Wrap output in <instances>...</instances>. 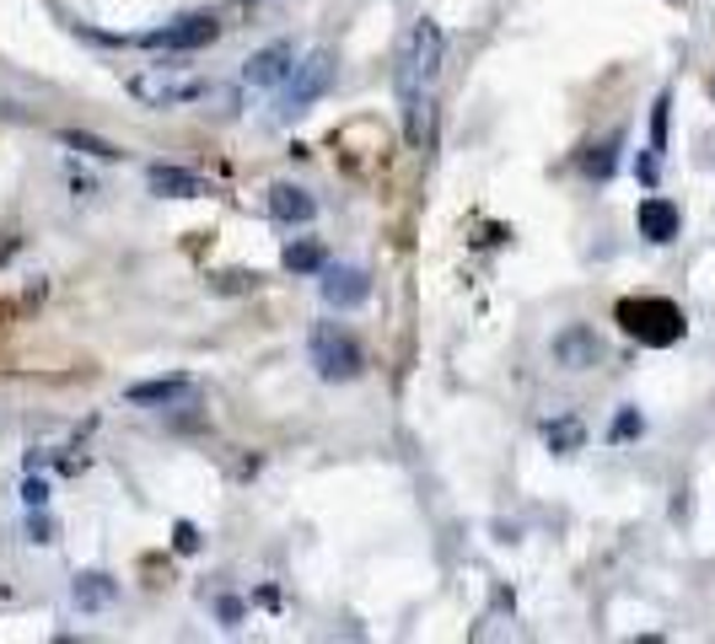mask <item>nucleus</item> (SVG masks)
Here are the masks:
<instances>
[{
    "label": "nucleus",
    "mask_w": 715,
    "mask_h": 644,
    "mask_svg": "<svg viewBox=\"0 0 715 644\" xmlns=\"http://www.w3.org/2000/svg\"><path fill=\"white\" fill-rule=\"evenodd\" d=\"M441 49H447V38L425 17V22H414L404 55H399V108H404L409 146H425V92H431V81L441 76Z\"/></svg>",
    "instance_id": "f257e3e1"
},
{
    "label": "nucleus",
    "mask_w": 715,
    "mask_h": 644,
    "mask_svg": "<svg viewBox=\"0 0 715 644\" xmlns=\"http://www.w3.org/2000/svg\"><path fill=\"white\" fill-rule=\"evenodd\" d=\"M614 323H619L629 338H640L646 349H673V344L688 334L684 311L673 307L667 296H624L619 307H614Z\"/></svg>",
    "instance_id": "f03ea898"
},
{
    "label": "nucleus",
    "mask_w": 715,
    "mask_h": 644,
    "mask_svg": "<svg viewBox=\"0 0 715 644\" xmlns=\"http://www.w3.org/2000/svg\"><path fill=\"white\" fill-rule=\"evenodd\" d=\"M334 76H340V65H334V55L329 49H317V55H307V60L296 65L291 76L281 81V102H275V119L291 123V119H302L317 97L334 87Z\"/></svg>",
    "instance_id": "7ed1b4c3"
},
{
    "label": "nucleus",
    "mask_w": 715,
    "mask_h": 644,
    "mask_svg": "<svg viewBox=\"0 0 715 644\" xmlns=\"http://www.w3.org/2000/svg\"><path fill=\"white\" fill-rule=\"evenodd\" d=\"M307 360H312V370H317L323 382H355V376L366 370V355H361V344L344 334L340 323H317V328H312Z\"/></svg>",
    "instance_id": "20e7f679"
},
{
    "label": "nucleus",
    "mask_w": 715,
    "mask_h": 644,
    "mask_svg": "<svg viewBox=\"0 0 715 644\" xmlns=\"http://www.w3.org/2000/svg\"><path fill=\"white\" fill-rule=\"evenodd\" d=\"M221 38V22L210 11H194V17H178V22H167V28L156 32H140L135 43H146V49H167V55H188V49H205V43H216Z\"/></svg>",
    "instance_id": "39448f33"
},
{
    "label": "nucleus",
    "mask_w": 715,
    "mask_h": 644,
    "mask_svg": "<svg viewBox=\"0 0 715 644\" xmlns=\"http://www.w3.org/2000/svg\"><path fill=\"white\" fill-rule=\"evenodd\" d=\"M129 92L140 97L146 108H178V102H194V97H205L210 87H205L199 76H184V81H178V76H167V65H161V70H146V76H135V81H129Z\"/></svg>",
    "instance_id": "423d86ee"
},
{
    "label": "nucleus",
    "mask_w": 715,
    "mask_h": 644,
    "mask_svg": "<svg viewBox=\"0 0 715 644\" xmlns=\"http://www.w3.org/2000/svg\"><path fill=\"white\" fill-rule=\"evenodd\" d=\"M366 296H372V275L366 269H355V264H329L323 269V301L329 307H366Z\"/></svg>",
    "instance_id": "0eeeda50"
},
{
    "label": "nucleus",
    "mask_w": 715,
    "mask_h": 644,
    "mask_svg": "<svg viewBox=\"0 0 715 644\" xmlns=\"http://www.w3.org/2000/svg\"><path fill=\"white\" fill-rule=\"evenodd\" d=\"M549 349H555V366H565V370H591L597 360H603V338L591 334L587 323H570V328H560Z\"/></svg>",
    "instance_id": "6e6552de"
},
{
    "label": "nucleus",
    "mask_w": 715,
    "mask_h": 644,
    "mask_svg": "<svg viewBox=\"0 0 715 644\" xmlns=\"http://www.w3.org/2000/svg\"><path fill=\"white\" fill-rule=\"evenodd\" d=\"M635 226H640V237L656 247L678 242V231H684V215H678V205L673 199H662V194H652V199H640V210H635Z\"/></svg>",
    "instance_id": "1a4fd4ad"
},
{
    "label": "nucleus",
    "mask_w": 715,
    "mask_h": 644,
    "mask_svg": "<svg viewBox=\"0 0 715 644\" xmlns=\"http://www.w3.org/2000/svg\"><path fill=\"white\" fill-rule=\"evenodd\" d=\"M291 70H296V49H291V43H270V49L248 55V65H243V87H281Z\"/></svg>",
    "instance_id": "9d476101"
},
{
    "label": "nucleus",
    "mask_w": 715,
    "mask_h": 644,
    "mask_svg": "<svg viewBox=\"0 0 715 644\" xmlns=\"http://www.w3.org/2000/svg\"><path fill=\"white\" fill-rule=\"evenodd\" d=\"M188 398H194L188 376H156V382H135L125 393V403H135V408H173V403H188Z\"/></svg>",
    "instance_id": "9b49d317"
},
{
    "label": "nucleus",
    "mask_w": 715,
    "mask_h": 644,
    "mask_svg": "<svg viewBox=\"0 0 715 644\" xmlns=\"http://www.w3.org/2000/svg\"><path fill=\"white\" fill-rule=\"evenodd\" d=\"M270 215H275L281 226H307L312 215H317V199L296 184H275L270 188Z\"/></svg>",
    "instance_id": "f8f14e48"
},
{
    "label": "nucleus",
    "mask_w": 715,
    "mask_h": 644,
    "mask_svg": "<svg viewBox=\"0 0 715 644\" xmlns=\"http://www.w3.org/2000/svg\"><path fill=\"white\" fill-rule=\"evenodd\" d=\"M146 184H151V194H161V199H199V194H210L205 178H194L184 167H151Z\"/></svg>",
    "instance_id": "ddd939ff"
},
{
    "label": "nucleus",
    "mask_w": 715,
    "mask_h": 644,
    "mask_svg": "<svg viewBox=\"0 0 715 644\" xmlns=\"http://www.w3.org/2000/svg\"><path fill=\"white\" fill-rule=\"evenodd\" d=\"M619 146H624V135H608V140L587 146V156H581V172H587V178H597V184H608V178H614V167H619Z\"/></svg>",
    "instance_id": "4468645a"
},
{
    "label": "nucleus",
    "mask_w": 715,
    "mask_h": 644,
    "mask_svg": "<svg viewBox=\"0 0 715 644\" xmlns=\"http://www.w3.org/2000/svg\"><path fill=\"white\" fill-rule=\"evenodd\" d=\"M291 275H323L329 269V247L323 242H312V237H302V242H291L285 247V258H281Z\"/></svg>",
    "instance_id": "2eb2a0df"
},
{
    "label": "nucleus",
    "mask_w": 715,
    "mask_h": 644,
    "mask_svg": "<svg viewBox=\"0 0 715 644\" xmlns=\"http://www.w3.org/2000/svg\"><path fill=\"white\" fill-rule=\"evenodd\" d=\"M114 602V581L108 575H81L76 581V607H108Z\"/></svg>",
    "instance_id": "dca6fc26"
},
{
    "label": "nucleus",
    "mask_w": 715,
    "mask_h": 644,
    "mask_svg": "<svg viewBox=\"0 0 715 644\" xmlns=\"http://www.w3.org/2000/svg\"><path fill=\"white\" fill-rule=\"evenodd\" d=\"M65 146L70 151H87V156H97V161H119V146H108V140H97V135H81V129H65Z\"/></svg>",
    "instance_id": "f3484780"
},
{
    "label": "nucleus",
    "mask_w": 715,
    "mask_h": 644,
    "mask_svg": "<svg viewBox=\"0 0 715 644\" xmlns=\"http://www.w3.org/2000/svg\"><path fill=\"white\" fill-rule=\"evenodd\" d=\"M581 440H587L581 419H560V425H549V446H555V452H576Z\"/></svg>",
    "instance_id": "a211bd4d"
},
{
    "label": "nucleus",
    "mask_w": 715,
    "mask_h": 644,
    "mask_svg": "<svg viewBox=\"0 0 715 644\" xmlns=\"http://www.w3.org/2000/svg\"><path fill=\"white\" fill-rule=\"evenodd\" d=\"M667 113H673V92H662L656 97V108H652V151L656 156L667 151Z\"/></svg>",
    "instance_id": "6ab92c4d"
},
{
    "label": "nucleus",
    "mask_w": 715,
    "mask_h": 644,
    "mask_svg": "<svg viewBox=\"0 0 715 644\" xmlns=\"http://www.w3.org/2000/svg\"><path fill=\"white\" fill-rule=\"evenodd\" d=\"M210 290H216V296H243V290H258V275H248V269H232V275L210 279Z\"/></svg>",
    "instance_id": "aec40b11"
},
{
    "label": "nucleus",
    "mask_w": 715,
    "mask_h": 644,
    "mask_svg": "<svg viewBox=\"0 0 715 644\" xmlns=\"http://www.w3.org/2000/svg\"><path fill=\"white\" fill-rule=\"evenodd\" d=\"M640 429H646V419H640V408H624L619 419H614V429H608V435H614V440H635Z\"/></svg>",
    "instance_id": "412c9836"
},
{
    "label": "nucleus",
    "mask_w": 715,
    "mask_h": 644,
    "mask_svg": "<svg viewBox=\"0 0 715 644\" xmlns=\"http://www.w3.org/2000/svg\"><path fill=\"white\" fill-rule=\"evenodd\" d=\"M173 548H178V553H199V532H194L188 522H178V526H173Z\"/></svg>",
    "instance_id": "4be33fe9"
},
{
    "label": "nucleus",
    "mask_w": 715,
    "mask_h": 644,
    "mask_svg": "<svg viewBox=\"0 0 715 644\" xmlns=\"http://www.w3.org/2000/svg\"><path fill=\"white\" fill-rule=\"evenodd\" d=\"M28 532H32V543H55V526L43 522V516H32V526H28Z\"/></svg>",
    "instance_id": "5701e85b"
},
{
    "label": "nucleus",
    "mask_w": 715,
    "mask_h": 644,
    "mask_svg": "<svg viewBox=\"0 0 715 644\" xmlns=\"http://www.w3.org/2000/svg\"><path fill=\"white\" fill-rule=\"evenodd\" d=\"M221 617H226V623H243V602H237V596H221Z\"/></svg>",
    "instance_id": "b1692460"
},
{
    "label": "nucleus",
    "mask_w": 715,
    "mask_h": 644,
    "mask_svg": "<svg viewBox=\"0 0 715 644\" xmlns=\"http://www.w3.org/2000/svg\"><path fill=\"white\" fill-rule=\"evenodd\" d=\"M22 499H28L32 511H38V505H43V499H49V484H28V489H22Z\"/></svg>",
    "instance_id": "393cba45"
},
{
    "label": "nucleus",
    "mask_w": 715,
    "mask_h": 644,
    "mask_svg": "<svg viewBox=\"0 0 715 644\" xmlns=\"http://www.w3.org/2000/svg\"><path fill=\"white\" fill-rule=\"evenodd\" d=\"M248 6H253V0H248Z\"/></svg>",
    "instance_id": "a878e982"
}]
</instances>
